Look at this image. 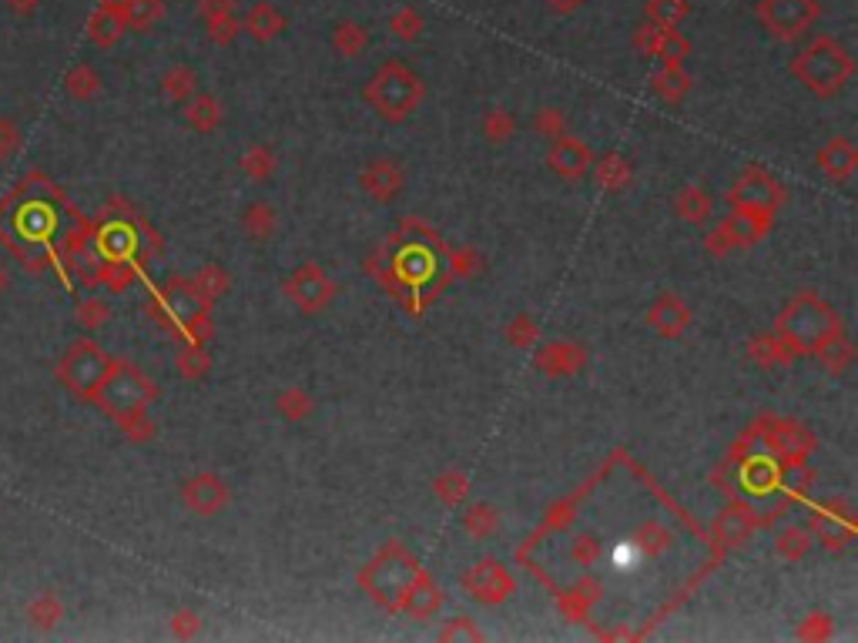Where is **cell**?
I'll use <instances>...</instances> for the list:
<instances>
[{
	"mask_svg": "<svg viewBox=\"0 0 858 643\" xmlns=\"http://www.w3.org/2000/svg\"><path fill=\"white\" fill-rule=\"evenodd\" d=\"M111 359L104 355L94 342H74L61 359L57 376L71 392H78L81 399H94L101 389V382L108 379Z\"/></svg>",
	"mask_w": 858,
	"mask_h": 643,
	"instance_id": "1",
	"label": "cell"
},
{
	"mask_svg": "<svg viewBox=\"0 0 858 643\" xmlns=\"http://www.w3.org/2000/svg\"><path fill=\"white\" fill-rule=\"evenodd\" d=\"M151 396V386L148 379L141 376V372H131V369H114L108 372V379L101 382L98 389V399L104 409L114 412V416L128 419L131 412H141V406H145V399Z\"/></svg>",
	"mask_w": 858,
	"mask_h": 643,
	"instance_id": "2",
	"label": "cell"
},
{
	"mask_svg": "<svg viewBox=\"0 0 858 643\" xmlns=\"http://www.w3.org/2000/svg\"><path fill=\"white\" fill-rule=\"evenodd\" d=\"M815 14V0H761V21L771 27V34L785 37V41L802 34L815 21Z\"/></svg>",
	"mask_w": 858,
	"mask_h": 643,
	"instance_id": "3",
	"label": "cell"
},
{
	"mask_svg": "<svg viewBox=\"0 0 858 643\" xmlns=\"http://www.w3.org/2000/svg\"><path fill=\"white\" fill-rule=\"evenodd\" d=\"M798 74H805V78L815 81V84L832 81V88H835V81L842 78V74H848V57H845L842 47L822 37L812 51L802 54V61H798Z\"/></svg>",
	"mask_w": 858,
	"mask_h": 643,
	"instance_id": "4",
	"label": "cell"
},
{
	"mask_svg": "<svg viewBox=\"0 0 858 643\" xmlns=\"http://www.w3.org/2000/svg\"><path fill=\"white\" fill-rule=\"evenodd\" d=\"M121 34H125V17H121L118 7L101 4L88 21V37L98 47H111Z\"/></svg>",
	"mask_w": 858,
	"mask_h": 643,
	"instance_id": "5",
	"label": "cell"
},
{
	"mask_svg": "<svg viewBox=\"0 0 858 643\" xmlns=\"http://www.w3.org/2000/svg\"><path fill=\"white\" fill-rule=\"evenodd\" d=\"M27 620H31V627H37V630H54L57 623L64 620V603H61V597H57L54 590L37 593V597L27 603Z\"/></svg>",
	"mask_w": 858,
	"mask_h": 643,
	"instance_id": "6",
	"label": "cell"
},
{
	"mask_svg": "<svg viewBox=\"0 0 858 643\" xmlns=\"http://www.w3.org/2000/svg\"><path fill=\"white\" fill-rule=\"evenodd\" d=\"M118 11L125 17V27L145 31V27H151L161 17V0H125Z\"/></svg>",
	"mask_w": 858,
	"mask_h": 643,
	"instance_id": "7",
	"label": "cell"
},
{
	"mask_svg": "<svg viewBox=\"0 0 858 643\" xmlns=\"http://www.w3.org/2000/svg\"><path fill=\"white\" fill-rule=\"evenodd\" d=\"M64 88H68L71 98L88 101V98H94V94H98L101 78L91 71L88 64H78V67H71V71H68V78H64Z\"/></svg>",
	"mask_w": 858,
	"mask_h": 643,
	"instance_id": "8",
	"label": "cell"
},
{
	"mask_svg": "<svg viewBox=\"0 0 858 643\" xmlns=\"http://www.w3.org/2000/svg\"><path fill=\"white\" fill-rule=\"evenodd\" d=\"M218 493H222V489H218L215 479H195L192 486H185V499L195 506L198 513L212 510V506L218 503Z\"/></svg>",
	"mask_w": 858,
	"mask_h": 643,
	"instance_id": "9",
	"label": "cell"
},
{
	"mask_svg": "<svg viewBox=\"0 0 858 643\" xmlns=\"http://www.w3.org/2000/svg\"><path fill=\"white\" fill-rule=\"evenodd\" d=\"M249 31L255 34V37H275L282 31V17H279V11H275V7H269V4H259L252 11V17H249Z\"/></svg>",
	"mask_w": 858,
	"mask_h": 643,
	"instance_id": "10",
	"label": "cell"
},
{
	"mask_svg": "<svg viewBox=\"0 0 858 643\" xmlns=\"http://www.w3.org/2000/svg\"><path fill=\"white\" fill-rule=\"evenodd\" d=\"M21 145H24L21 128H17L11 118H4V114H0V161L14 158L17 151H21Z\"/></svg>",
	"mask_w": 858,
	"mask_h": 643,
	"instance_id": "11",
	"label": "cell"
},
{
	"mask_svg": "<svg viewBox=\"0 0 858 643\" xmlns=\"http://www.w3.org/2000/svg\"><path fill=\"white\" fill-rule=\"evenodd\" d=\"M651 14L661 17V21L671 27V24L684 14V0H654V4H651Z\"/></svg>",
	"mask_w": 858,
	"mask_h": 643,
	"instance_id": "12",
	"label": "cell"
},
{
	"mask_svg": "<svg viewBox=\"0 0 858 643\" xmlns=\"http://www.w3.org/2000/svg\"><path fill=\"white\" fill-rule=\"evenodd\" d=\"M393 31H396V37H406V41H409V37L419 34V17L406 7V11H399L393 17Z\"/></svg>",
	"mask_w": 858,
	"mask_h": 643,
	"instance_id": "13",
	"label": "cell"
},
{
	"mask_svg": "<svg viewBox=\"0 0 858 643\" xmlns=\"http://www.w3.org/2000/svg\"><path fill=\"white\" fill-rule=\"evenodd\" d=\"M165 91L171 98H181L185 91H192V71H171L165 78Z\"/></svg>",
	"mask_w": 858,
	"mask_h": 643,
	"instance_id": "14",
	"label": "cell"
},
{
	"mask_svg": "<svg viewBox=\"0 0 858 643\" xmlns=\"http://www.w3.org/2000/svg\"><path fill=\"white\" fill-rule=\"evenodd\" d=\"M339 47H342V51H349V54H356L362 47V31L356 24H342L339 27Z\"/></svg>",
	"mask_w": 858,
	"mask_h": 643,
	"instance_id": "15",
	"label": "cell"
},
{
	"mask_svg": "<svg viewBox=\"0 0 858 643\" xmlns=\"http://www.w3.org/2000/svg\"><path fill=\"white\" fill-rule=\"evenodd\" d=\"M78 315H81L84 325H101L104 319H108V309H104L101 302H84L78 309Z\"/></svg>",
	"mask_w": 858,
	"mask_h": 643,
	"instance_id": "16",
	"label": "cell"
},
{
	"mask_svg": "<svg viewBox=\"0 0 858 643\" xmlns=\"http://www.w3.org/2000/svg\"><path fill=\"white\" fill-rule=\"evenodd\" d=\"M202 11L208 14V21H212V17H225L232 11V0H202Z\"/></svg>",
	"mask_w": 858,
	"mask_h": 643,
	"instance_id": "17",
	"label": "cell"
},
{
	"mask_svg": "<svg viewBox=\"0 0 858 643\" xmlns=\"http://www.w3.org/2000/svg\"><path fill=\"white\" fill-rule=\"evenodd\" d=\"M4 4L11 7L14 14H21V17H24V14H34V11H37V4H41V0H4Z\"/></svg>",
	"mask_w": 858,
	"mask_h": 643,
	"instance_id": "18",
	"label": "cell"
},
{
	"mask_svg": "<svg viewBox=\"0 0 858 643\" xmlns=\"http://www.w3.org/2000/svg\"><path fill=\"white\" fill-rule=\"evenodd\" d=\"M550 4H554V11L570 14V11H577V7H580V0H550Z\"/></svg>",
	"mask_w": 858,
	"mask_h": 643,
	"instance_id": "19",
	"label": "cell"
},
{
	"mask_svg": "<svg viewBox=\"0 0 858 643\" xmlns=\"http://www.w3.org/2000/svg\"><path fill=\"white\" fill-rule=\"evenodd\" d=\"M4 289H7V268L0 265V292H4Z\"/></svg>",
	"mask_w": 858,
	"mask_h": 643,
	"instance_id": "20",
	"label": "cell"
},
{
	"mask_svg": "<svg viewBox=\"0 0 858 643\" xmlns=\"http://www.w3.org/2000/svg\"><path fill=\"white\" fill-rule=\"evenodd\" d=\"M98 4H108V7H121L125 0H98Z\"/></svg>",
	"mask_w": 858,
	"mask_h": 643,
	"instance_id": "21",
	"label": "cell"
}]
</instances>
